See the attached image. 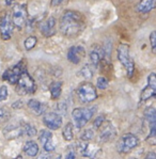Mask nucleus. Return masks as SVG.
Instances as JSON below:
<instances>
[{"mask_svg":"<svg viewBox=\"0 0 156 159\" xmlns=\"http://www.w3.org/2000/svg\"><path fill=\"white\" fill-rule=\"evenodd\" d=\"M85 20L82 14L76 11H65L60 18V31L64 36L75 38L82 31Z\"/></svg>","mask_w":156,"mask_h":159,"instance_id":"obj_1","label":"nucleus"},{"mask_svg":"<svg viewBox=\"0 0 156 159\" xmlns=\"http://www.w3.org/2000/svg\"><path fill=\"white\" fill-rule=\"evenodd\" d=\"M97 110V107H86V108H75L72 111V117L73 123L77 129H81L94 116L95 111Z\"/></svg>","mask_w":156,"mask_h":159,"instance_id":"obj_2","label":"nucleus"},{"mask_svg":"<svg viewBox=\"0 0 156 159\" xmlns=\"http://www.w3.org/2000/svg\"><path fill=\"white\" fill-rule=\"evenodd\" d=\"M130 45L127 44H120L117 49V56L120 61V63L125 67L127 77H133L134 72H135V63H134L133 58L130 56Z\"/></svg>","mask_w":156,"mask_h":159,"instance_id":"obj_3","label":"nucleus"},{"mask_svg":"<svg viewBox=\"0 0 156 159\" xmlns=\"http://www.w3.org/2000/svg\"><path fill=\"white\" fill-rule=\"evenodd\" d=\"M36 91V84L33 78L29 75L26 70L21 72L17 82H16V92L21 95L33 94Z\"/></svg>","mask_w":156,"mask_h":159,"instance_id":"obj_4","label":"nucleus"},{"mask_svg":"<svg viewBox=\"0 0 156 159\" xmlns=\"http://www.w3.org/2000/svg\"><path fill=\"white\" fill-rule=\"evenodd\" d=\"M77 97L82 104H89L94 102L97 98L96 88L91 82H82L76 90Z\"/></svg>","mask_w":156,"mask_h":159,"instance_id":"obj_5","label":"nucleus"},{"mask_svg":"<svg viewBox=\"0 0 156 159\" xmlns=\"http://www.w3.org/2000/svg\"><path fill=\"white\" fill-rule=\"evenodd\" d=\"M11 20L14 27L17 29H23L28 20V11L25 4H16L12 10Z\"/></svg>","mask_w":156,"mask_h":159,"instance_id":"obj_6","label":"nucleus"},{"mask_svg":"<svg viewBox=\"0 0 156 159\" xmlns=\"http://www.w3.org/2000/svg\"><path fill=\"white\" fill-rule=\"evenodd\" d=\"M139 144L138 138L133 134H125L120 138L118 144H117V148L120 154H126L131 152L133 148H135Z\"/></svg>","mask_w":156,"mask_h":159,"instance_id":"obj_7","label":"nucleus"},{"mask_svg":"<svg viewBox=\"0 0 156 159\" xmlns=\"http://www.w3.org/2000/svg\"><path fill=\"white\" fill-rule=\"evenodd\" d=\"M145 122H148L149 127H150V134L147 138V141L154 145L156 134V111L153 107H149L145 111Z\"/></svg>","mask_w":156,"mask_h":159,"instance_id":"obj_8","label":"nucleus"},{"mask_svg":"<svg viewBox=\"0 0 156 159\" xmlns=\"http://www.w3.org/2000/svg\"><path fill=\"white\" fill-rule=\"evenodd\" d=\"M78 151L86 157L90 159H96L99 154L101 153V148L99 145L93 143H90L89 141H82L80 140L78 143Z\"/></svg>","mask_w":156,"mask_h":159,"instance_id":"obj_9","label":"nucleus"},{"mask_svg":"<svg viewBox=\"0 0 156 159\" xmlns=\"http://www.w3.org/2000/svg\"><path fill=\"white\" fill-rule=\"evenodd\" d=\"M63 119L56 112H47L43 116V124L50 130H57L62 126Z\"/></svg>","mask_w":156,"mask_h":159,"instance_id":"obj_10","label":"nucleus"},{"mask_svg":"<svg viewBox=\"0 0 156 159\" xmlns=\"http://www.w3.org/2000/svg\"><path fill=\"white\" fill-rule=\"evenodd\" d=\"M12 31H13V24L11 20V16L8 13H3L0 19V35L2 40H10L12 36Z\"/></svg>","mask_w":156,"mask_h":159,"instance_id":"obj_11","label":"nucleus"},{"mask_svg":"<svg viewBox=\"0 0 156 159\" xmlns=\"http://www.w3.org/2000/svg\"><path fill=\"white\" fill-rule=\"evenodd\" d=\"M24 70H25V67L23 66V64H21V63H18V64H16L15 66L7 70L6 72L3 73V75H2V79L7 80V81L11 84H16L19 76H21V72H23Z\"/></svg>","mask_w":156,"mask_h":159,"instance_id":"obj_12","label":"nucleus"},{"mask_svg":"<svg viewBox=\"0 0 156 159\" xmlns=\"http://www.w3.org/2000/svg\"><path fill=\"white\" fill-rule=\"evenodd\" d=\"M101 127L102 129L101 133H99V140H101V142H108V141L112 140L114 137L117 136L116 128H114L110 122H104Z\"/></svg>","mask_w":156,"mask_h":159,"instance_id":"obj_13","label":"nucleus"},{"mask_svg":"<svg viewBox=\"0 0 156 159\" xmlns=\"http://www.w3.org/2000/svg\"><path fill=\"white\" fill-rule=\"evenodd\" d=\"M40 32L42 33L45 38H50V36L56 34V18L53 16L48 17L45 21H43L40 25Z\"/></svg>","mask_w":156,"mask_h":159,"instance_id":"obj_14","label":"nucleus"},{"mask_svg":"<svg viewBox=\"0 0 156 159\" xmlns=\"http://www.w3.org/2000/svg\"><path fill=\"white\" fill-rule=\"evenodd\" d=\"M85 56V48L81 46H72L67 51V60L73 64H79Z\"/></svg>","mask_w":156,"mask_h":159,"instance_id":"obj_15","label":"nucleus"},{"mask_svg":"<svg viewBox=\"0 0 156 159\" xmlns=\"http://www.w3.org/2000/svg\"><path fill=\"white\" fill-rule=\"evenodd\" d=\"M89 56H90V60H91L92 65H93L94 67H99V63L102 62L103 58L105 57L104 49L99 45H94L93 47L91 48V50H90Z\"/></svg>","mask_w":156,"mask_h":159,"instance_id":"obj_16","label":"nucleus"},{"mask_svg":"<svg viewBox=\"0 0 156 159\" xmlns=\"http://www.w3.org/2000/svg\"><path fill=\"white\" fill-rule=\"evenodd\" d=\"M3 134L8 140L16 139L24 134V127L23 125H11L4 128Z\"/></svg>","mask_w":156,"mask_h":159,"instance_id":"obj_17","label":"nucleus"},{"mask_svg":"<svg viewBox=\"0 0 156 159\" xmlns=\"http://www.w3.org/2000/svg\"><path fill=\"white\" fill-rule=\"evenodd\" d=\"M28 108L35 116H42V114L45 113L46 110H47V106L45 104H43V102L36 101V99H30L28 102Z\"/></svg>","mask_w":156,"mask_h":159,"instance_id":"obj_18","label":"nucleus"},{"mask_svg":"<svg viewBox=\"0 0 156 159\" xmlns=\"http://www.w3.org/2000/svg\"><path fill=\"white\" fill-rule=\"evenodd\" d=\"M155 7V0H141L137 4V12L141 14H147L152 11Z\"/></svg>","mask_w":156,"mask_h":159,"instance_id":"obj_19","label":"nucleus"},{"mask_svg":"<svg viewBox=\"0 0 156 159\" xmlns=\"http://www.w3.org/2000/svg\"><path fill=\"white\" fill-rule=\"evenodd\" d=\"M24 152L29 156V157H35L39 154V145L34 141H27L24 145Z\"/></svg>","mask_w":156,"mask_h":159,"instance_id":"obj_20","label":"nucleus"},{"mask_svg":"<svg viewBox=\"0 0 156 159\" xmlns=\"http://www.w3.org/2000/svg\"><path fill=\"white\" fill-rule=\"evenodd\" d=\"M49 91L53 99H58L62 92V82L61 81H53L49 85Z\"/></svg>","mask_w":156,"mask_h":159,"instance_id":"obj_21","label":"nucleus"},{"mask_svg":"<svg viewBox=\"0 0 156 159\" xmlns=\"http://www.w3.org/2000/svg\"><path fill=\"white\" fill-rule=\"evenodd\" d=\"M156 94V88H153L151 85H147L145 89L141 91V94H140V101L141 102H145L148 99L152 98L154 97Z\"/></svg>","mask_w":156,"mask_h":159,"instance_id":"obj_22","label":"nucleus"},{"mask_svg":"<svg viewBox=\"0 0 156 159\" xmlns=\"http://www.w3.org/2000/svg\"><path fill=\"white\" fill-rule=\"evenodd\" d=\"M62 136L64 138L65 141H72L74 138V133H73V124L72 123H67L64 126L62 131Z\"/></svg>","mask_w":156,"mask_h":159,"instance_id":"obj_23","label":"nucleus"},{"mask_svg":"<svg viewBox=\"0 0 156 159\" xmlns=\"http://www.w3.org/2000/svg\"><path fill=\"white\" fill-rule=\"evenodd\" d=\"M36 43H38V39L33 35H30L25 40V42H24V46H25L26 50H31L35 47Z\"/></svg>","mask_w":156,"mask_h":159,"instance_id":"obj_24","label":"nucleus"},{"mask_svg":"<svg viewBox=\"0 0 156 159\" xmlns=\"http://www.w3.org/2000/svg\"><path fill=\"white\" fill-rule=\"evenodd\" d=\"M50 139H53V134L50 133L49 130L43 129V130H41L40 134H39V140H40V142L42 144L47 142V141L50 140Z\"/></svg>","mask_w":156,"mask_h":159,"instance_id":"obj_25","label":"nucleus"},{"mask_svg":"<svg viewBox=\"0 0 156 159\" xmlns=\"http://www.w3.org/2000/svg\"><path fill=\"white\" fill-rule=\"evenodd\" d=\"M79 74L82 76V77L85 78V79H87V80H90L92 77H93V72H92V70H91V67H90V65H85L84 67L80 70V72H79Z\"/></svg>","mask_w":156,"mask_h":159,"instance_id":"obj_26","label":"nucleus"},{"mask_svg":"<svg viewBox=\"0 0 156 159\" xmlns=\"http://www.w3.org/2000/svg\"><path fill=\"white\" fill-rule=\"evenodd\" d=\"M10 116H11V112H10L8 107H2V108H0V124L8 121L10 119Z\"/></svg>","mask_w":156,"mask_h":159,"instance_id":"obj_27","label":"nucleus"},{"mask_svg":"<svg viewBox=\"0 0 156 159\" xmlns=\"http://www.w3.org/2000/svg\"><path fill=\"white\" fill-rule=\"evenodd\" d=\"M23 127H24V134H27L29 137H33L36 134V129L35 127L31 124H23Z\"/></svg>","mask_w":156,"mask_h":159,"instance_id":"obj_28","label":"nucleus"},{"mask_svg":"<svg viewBox=\"0 0 156 159\" xmlns=\"http://www.w3.org/2000/svg\"><path fill=\"white\" fill-rule=\"evenodd\" d=\"M109 85V81L105 77H99L96 81V88L99 90H106Z\"/></svg>","mask_w":156,"mask_h":159,"instance_id":"obj_29","label":"nucleus"},{"mask_svg":"<svg viewBox=\"0 0 156 159\" xmlns=\"http://www.w3.org/2000/svg\"><path fill=\"white\" fill-rule=\"evenodd\" d=\"M93 137H94V131L92 130V129H86V130L81 134V136H80V140L90 141L93 139Z\"/></svg>","mask_w":156,"mask_h":159,"instance_id":"obj_30","label":"nucleus"},{"mask_svg":"<svg viewBox=\"0 0 156 159\" xmlns=\"http://www.w3.org/2000/svg\"><path fill=\"white\" fill-rule=\"evenodd\" d=\"M104 122H105V116L104 114H101V116H96V119L93 121V127L95 129H99Z\"/></svg>","mask_w":156,"mask_h":159,"instance_id":"obj_31","label":"nucleus"},{"mask_svg":"<svg viewBox=\"0 0 156 159\" xmlns=\"http://www.w3.org/2000/svg\"><path fill=\"white\" fill-rule=\"evenodd\" d=\"M43 148H44V151L47 152V153H50V152L55 151V145H53V139H50V140H48L47 142L44 143Z\"/></svg>","mask_w":156,"mask_h":159,"instance_id":"obj_32","label":"nucleus"},{"mask_svg":"<svg viewBox=\"0 0 156 159\" xmlns=\"http://www.w3.org/2000/svg\"><path fill=\"white\" fill-rule=\"evenodd\" d=\"M8 98V88L6 85H1L0 87V102L6 101Z\"/></svg>","mask_w":156,"mask_h":159,"instance_id":"obj_33","label":"nucleus"},{"mask_svg":"<svg viewBox=\"0 0 156 159\" xmlns=\"http://www.w3.org/2000/svg\"><path fill=\"white\" fill-rule=\"evenodd\" d=\"M148 84L153 88H156V75L155 73H151L148 76Z\"/></svg>","mask_w":156,"mask_h":159,"instance_id":"obj_34","label":"nucleus"},{"mask_svg":"<svg viewBox=\"0 0 156 159\" xmlns=\"http://www.w3.org/2000/svg\"><path fill=\"white\" fill-rule=\"evenodd\" d=\"M150 42H151V47H152L153 52H155L156 49V32L152 31L150 34Z\"/></svg>","mask_w":156,"mask_h":159,"instance_id":"obj_35","label":"nucleus"},{"mask_svg":"<svg viewBox=\"0 0 156 159\" xmlns=\"http://www.w3.org/2000/svg\"><path fill=\"white\" fill-rule=\"evenodd\" d=\"M76 158V154H75V151L73 148H70V150L67 151V155H65V159H75Z\"/></svg>","mask_w":156,"mask_h":159,"instance_id":"obj_36","label":"nucleus"},{"mask_svg":"<svg viewBox=\"0 0 156 159\" xmlns=\"http://www.w3.org/2000/svg\"><path fill=\"white\" fill-rule=\"evenodd\" d=\"M67 0H52L50 1V6L52 7H58L60 4H62L63 2H65Z\"/></svg>","mask_w":156,"mask_h":159,"instance_id":"obj_37","label":"nucleus"},{"mask_svg":"<svg viewBox=\"0 0 156 159\" xmlns=\"http://www.w3.org/2000/svg\"><path fill=\"white\" fill-rule=\"evenodd\" d=\"M145 159H156V154L154 152H150V153L147 154V156H145Z\"/></svg>","mask_w":156,"mask_h":159,"instance_id":"obj_38","label":"nucleus"},{"mask_svg":"<svg viewBox=\"0 0 156 159\" xmlns=\"http://www.w3.org/2000/svg\"><path fill=\"white\" fill-rule=\"evenodd\" d=\"M13 108H21L23 107V102L21 101H17V102H15V104H13Z\"/></svg>","mask_w":156,"mask_h":159,"instance_id":"obj_39","label":"nucleus"},{"mask_svg":"<svg viewBox=\"0 0 156 159\" xmlns=\"http://www.w3.org/2000/svg\"><path fill=\"white\" fill-rule=\"evenodd\" d=\"M36 159H49V156H48V154L43 153V154H41V155L39 156Z\"/></svg>","mask_w":156,"mask_h":159,"instance_id":"obj_40","label":"nucleus"},{"mask_svg":"<svg viewBox=\"0 0 156 159\" xmlns=\"http://www.w3.org/2000/svg\"><path fill=\"white\" fill-rule=\"evenodd\" d=\"M14 159H25V158H24V157H23V156H21V155H18V156H16V157L14 158Z\"/></svg>","mask_w":156,"mask_h":159,"instance_id":"obj_41","label":"nucleus"},{"mask_svg":"<svg viewBox=\"0 0 156 159\" xmlns=\"http://www.w3.org/2000/svg\"><path fill=\"white\" fill-rule=\"evenodd\" d=\"M14 0H6V2H7V4H11V2H13Z\"/></svg>","mask_w":156,"mask_h":159,"instance_id":"obj_42","label":"nucleus"},{"mask_svg":"<svg viewBox=\"0 0 156 159\" xmlns=\"http://www.w3.org/2000/svg\"><path fill=\"white\" fill-rule=\"evenodd\" d=\"M53 159H61V156H57V157H55Z\"/></svg>","mask_w":156,"mask_h":159,"instance_id":"obj_43","label":"nucleus"}]
</instances>
